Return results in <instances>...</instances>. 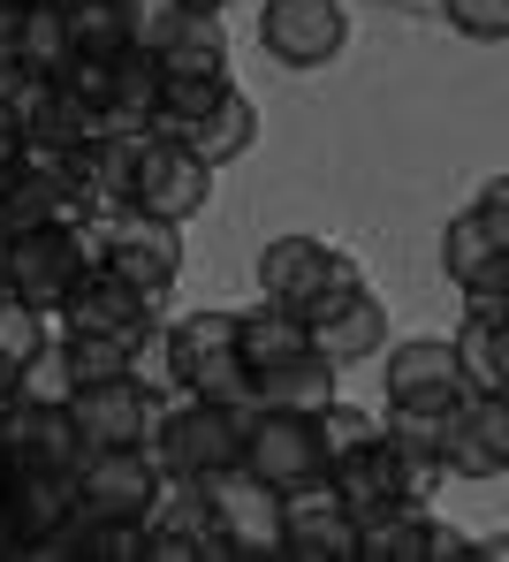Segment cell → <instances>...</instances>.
Instances as JSON below:
<instances>
[{
    "instance_id": "1",
    "label": "cell",
    "mask_w": 509,
    "mask_h": 562,
    "mask_svg": "<svg viewBox=\"0 0 509 562\" xmlns=\"http://www.w3.org/2000/svg\"><path fill=\"white\" fill-rule=\"evenodd\" d=\"M160 366L168 387L199 403H236L251 411V366H236V312H183L160 327Z\"/></svg>"
},
{
    "instance_id": "2",
    "label": "cell",
    "mask_w": 509,
    "mask_h": 562,
    "mask_svg": "<svg viewBox=\"0 0 509 562\" xmlns=\"http://www.w3.org/2000/svg\"><path fill=\"white\" fill-rule=\"evenodd\" d=\"M84 228V251L114 267L122 281H137L145 296H176V274H183V228L160 221V213H137V205H114V213H92L77 221Z\"/></svg>"
},
{
    "instance_id": "3",
    "label": "cell",
    "mask_w": 509,
    "mask_h": 562,
    "mask_svg": "<svg viewBox=\"0 0 509 562\" xmlns=\"http://www.w3.org/2000/svg\"><path fill=\"white\" fill-rule=\"evenodd\" d=\"M244 418H251V411H236V403H199V395H183V403H160V411H152L145 449H152L160 479H205V471H228L244 457Z\"/></svg>"
},
{
    "instance_id": "4",
    "label": "cell",
    "mask_w": 509,
    "mask_h": 562,
    "mask_svg": "<svg viewBox=\"0 0 509 562\" xmlns=\"http://www.w3.org/2000/svg\"><path fill=\"white\" fill-rule=\"evenodd\" d=\"M205 562H282V517H274V486H259L244 464L205 471Z\"/></svg>"
},
{
    "instance_id": "5",
    "label": "cell",
    "mask_w": 509,
    "mask_h": 562,
    "mask_svg": "<svg viewBox=\"0 0 509 562\" xmlns=\"http://www.w3.org/2000/svg\"><path fill=\"white\" fill-rule=\"evenodd\" d=\"M84 267H92V251H84L77 221H46V228H23L0 244V289L15 304H38V312H54Z\"/></svg>"
},
{
    "instance_id": "6",
    "label": "cell",
    "mask_w": 509,
    "mask_h": 562,
    "mask_svg": "<svg viewBox=\"0 0 509 562\" xmlns=\"http://www.w3.org/2000/svg\"><path fill=\"white\" fill-rule=\"evenodd\" d=\"M54 319L61 327H77V335H122L129 350H145L152 335H160V319H168V304L160 296H145L137 281H122L114 267H84V274L69 281V296L54 304Z\"/></svg>"
},
{
    "instance_id": "7",
    "label": "cell",
    "mask_w": 509,
    "mask_h": 562,
    "mask_svg": "<svg viewBox=\"0 0 509 562\" xmlns=\"http://www.w3.org/2000/svg\"><path fill=\"white\" fill-rule=\"evenodd\" d=\"M274 517H282V562H358V525L327 471L290 479L274 494Z\"/></svg>"
},
{
    "instance_id": "8",
    "label": "cell",
    "mask_w": 509,
    "mask_h": 562,
    "mask_svg": "<svg viewBox=\"0 0 509 562\" xmlns=\"http://www.w3.org/2000/svg\"><path fill=\"white\" fill-rule=\"evenodd\" d=\"M205 198H213V168H205L199 153L183 145V137H168V130H145L137 137V176H129V205L137 213H160V221H199Z\"/></svg>"
},
{
    "instance_id": "9",
    "label": "cell",
    "mask_w": 509,
    "mask_h": 562,
    "mask_svg": "<svg viewBox=\"0 0 509 562\" xmlns=\"http://www.w3.org/2000/svg\"><path fill=\"white\" fill-rule=\"evenodd\" d=\"M0 114L23 130L31 153H77L84 137H100V130H106V122L69 92L61 77H23V69L0 77Z\"/></svg>"
},
{
    "instance_id": "10",
    "label": "cell",
    "mask_w": 509,
    "mask_h": 562,
    "mask_svg": "<svg viewBox=\"0 0 509 562\" xmlns=\"http://www.w3.org/2000/svg\"><path fill=\"white\" fill-rule=\"evenodd\" d=\"M0 449H8V464H23V471H77L84 441H77L69 395L15 387V395H8V411H0Z\"/></svg>"
},
{
    "instance_id": "11",
    "label": "cell",
    "mask_w": 509,
    "mask_h": 562,
    "mask_svg": "<svg viewBox=\"0 0 509 562\" xmlns=\"http://www.w3.org/2000/svg\"><path fill=\"white\" fill-rule=\"evenodd\" d=\"M305 335L327 366H358L373 350H388V304L373 296V281H350V289H319L305 304Z\"/></svg>"
},
{
    "instance_id": "12",
    "label": "cell",
    "mask_w": 509,
    "mask_h": 562,
    "mask_svg": "<svg viewBox=\"0 0 509 562\" xmlns=\"http://www.w3.org/2000/svg\"><path fill=\"white\" fill-rule=\"evenodd\" d=\"M152 411H160V395L137 380V366L114 373V380L69 387V418H77V441H84V449H145Z\"/></svg>"
},
{
    "instance_id": "13",
    "label": "cell",
    "mask_w": 509,
    "mask_h": 562,
    "mask_svg": "<svg viewBox=\"0 0 509 562\" xmlns=\"http://www.w3.org/2000/svg\"><path fill=\"white\" fill-rule=\"evenodd\" d=\"M350 281H365V267L350 251L319 244V236H274L259 251V296L267 304H290V312H305L319 289H350Z\"/></svg>"
},
{
    "instance_id": "14",
    "label": "cell",
    "mask_w": 509,
    "mask_h": 562,
    "mask_svg": "<svg viewBox=\"0 0 509 562\" xmlns=\"http://www.w3.org/2000/svg\"><path fill=\"white\" fill-rule=\"evenodd\" d=\"M259 46L282 69H327L350 46V15H342V0H267L259 8Z\"/></svg>"
},
{
    "instance_id": "15",
    "label": "cell",
    "mask_w": 509,
    "mask_h": 562,
    "mask_svg": "<svg viewBox=\"0 0 509 562\" xmlns=\"http://www.w3.org/2000/svg\"><path fill=\"white\" fill-rule=\"evenodd\" d=\"M441 471L449 479H502L509 471V395H464L441 418Z\"/></svg>"
},
{
    "instance_id": "16",
    "label": "cell",
    "mask_w": 509,
    "mask_h": 562,
    "mask_svg": "<svg viewBox=\"0 0 509 562\" xmlns=\"http://www.w3.org/2000/svg\"><path fill=\"white\" fill-rule=\"evenodd\" d=\"M381 380H388V411H456L464 403V373H456V350L441 342V335H410V342H396L388 350V366H381Z\"/></svg>"
},
{
    "instance_id": "17",
    "label": "cell",
    "mask_w": 509,
    "mask_h": 562,
    "mask_svg": "<svg viewBox=\"0 0 509 562\" xmlns=\"http://www.w3.org/2000/svg\"><path fill=\"white\" fill-rule=\"evenodd\" d=\"M69 479H77V502L100 509V517H145L152 494H160L152 449H84Z\"/></svg>"
},
{
    "instance_id": "18",
    "label": "cell",
    "mask_w": 509,
    "mask_h": 562,
    "mask_svg": "<svg viewBox=\"0 0 509 562\" xmlns=\"http://www.w3.org/2000/svg\"><path fill=\"white\" fill-rule=\"evenodd\" d=\"M236 464L251 471L259 486H290V479H305L319 471V434H312V418H290V411H251L244 418V457Z\"/></svg>"
},
{
    "instance_id": "19",
    "label": "cell",
    "mask_w": 509,
    "mask_h": 562,
    "mask_svg": "<svg viewBox=\"0 0 509 562\" xmlns=\"http://www.w3.org/2000/svg\"><path fill=\"white\" fill-rule=\"evenodd\" d=\"M137 525H145V562H205L213 525H205L199 479H160V494H152V509Z\"/></svg>"
},
{
    "instance_id": "20",
    "label": "cell",
    "mask_w": 509,
    "mask_h": 562,
    "mask_svg": "<svg viewBox=\"0 0 509 562\" xmlns=\"http://www.w3.org/2000/svg\"><path fill=\"white\" fill-rule=\"evenodd\" d=\"M31 562H145V525L137 517H100V509H69Z\"/></svg>"
},
{
    "instance_id": "21",
    "label": "cell",
    "mask_w": 509,
    "mask_h": 562,
    "mask_svg": "<svg viewBox=\"0 0 509 562\" xmlns=\"http://www.w3.org/2000/svg\"><path fill=\"white\" fill-rule=\"evenodd\" d=\"M509 251V176L479 190V205H464L449 228H441V274L449 281H472V267L502 259Z\"/></svg>"
},
{
    "instance_id": "22",
    "label": "cell",
    "mask_w": 509,
    "mask_h": 562,
    "mask_svg": "<svg viewBox=\"0 0 509 562\" xmlns=\"http://www.w3.org/2000/svg\"><path fill=\"white\" fill-rule=\"evenodd\" d=\"M441 418L433 411H381V449L396 457V479H404L410 502H433V486L449 479L441 471Z\"/></svg>"
},
{
    "instance_id": "23",
    "label": "cell",
    "mask_w": 509,
    "mask_h": 562,
    "mask_svg": "<svg viewBox=\"0 0 509 562\" xmlns=\"http://www.w3.org/2000/svg\"><path fill=\"white\" fill-rule=\"evenodd\" d=\"M342 366H327L319 350H297V358H282V366H267V373H251V411H290V418H312V411H327L342 387H335Z\"/></svg>"
},
{
    "instance_id": "24",
    "label": "cell",
    "mask_w": 509,
    "mask_h": 562,
    "mask_svg": "<svg viewBox=\"0 0 509 562\" xmlns=\"http://www.w3.org/2000/svg\"><path fill=\"white\" fill-rule=\"evenodd\" d=\"M160 92H168V61L145 54V46H122L106 61V130H152Z\"/></svg>"
},
{
    "instance_id": "25",
    "label": "cell",
    "mask_w": 509,
    "mask_h": 562,
    "mask_svg": "<svg viewBox=\"0 0 509 562\" xmlns=\"http://www.w3.org/2000/svg\"><path fill=\"white\" fill-rule=\"evenodd\" d=\"M449 350H456L464 395H509V319L502 312H464Z\"/></svg>"
},
{
    "instance_id": "26",
    "label": "cell",
    "mask_w": 509,
    "mask_h": 562,
    "mask_svg": "<svg viewBox=\"0 0 509 562\" xmlns=\"http://www.w3.org/2000/svg\"><path fill=\"white\" fill-rule=\"evenodd\" d=\"M297 350H312L305 312H290V304H267V296L236 312V366L267 373V366H282V358H297Z\"/></svg>"
},
{
    "instance_id": "27",
    "label": "cell",
    "mask_w": 509,
    "mask_h": 562,
    "mask_svg": "<svg viewBox=\"0 0 509 562\" xmlns=\"http://www.w3.org/2000/svg\"><path fill=\"white\" fill-rule=\"evenodd\" d=\"M183 145L199 153L205 168H228V160H244V153L259 145V106H251V92H236V85H228V92H220V99H213V106L199 114V122L183 130Z\"/></svg>"
},
{
    "instance_id": "28",
    "label": "cell",
    "mask_w": 509,
    "mask_h": 562,
    "mask_svg": "<svg viewBox=\"0 0 509 562\" xmlns=\"http://www.w3.org/2000/svg\"><path fill=\"white\" fill-rule=\"evenodd\" d=\"M350 525H358V562H418L426 555L433 502H388V509H365Z\"/></svg>"
},
{
    "instance_id": "29",
    "label": "cell",
    "mask_w": 509,
    "mask_h": 562,
    "mask_svg": "<svg viewBox=\"0 0 509 562\" xmlns=\"http://www.w3.org/2000/svg\"><path fill=\"white\" fill-rule=\"evenodd\" d=\"M8 509H15V525L31 532V555H38V540L77 509V479L69 471H23V464H8Z\"/></svg>"
},
{
    "instance_id": "30",
    "label": "cell",
    "mask_w": 509,
    "mask_h": 562,
    "mask_svg": "<svg viewBox=\"0 0 509 562\" xmlns=\"http://www.w3.org/2000/svg\"><path fill=\"white\" fill-rule=\"evenodd\" d=\"M327 479H335V494H342V509H350V517H365V509H388V502H410L404 479H396V457L381 449V434H373L365 449L335 457V464H327Z\"/></svg>"
},
{
    "instance_id": "31",
    "label": "cell",
    "mask_w": 509,
    "mask_h": 562,
    "mask_svg": "<svg viewBox=\"0 0 509 562\" xmlns=\"http://www.w3.org/2000/svg\"><path fill=\"white\" fill-rule=\"evenodd\" d=\"M145 350H129L122 335H77V327H61V342H54V373L61 387H84V380H114L129 373Z\"/></svg>"
},
{
    "instance_id": "32",
    "label": "cell",
    "mask_w": 509,
    "mask_h": 562,
    "mask_svg": "<svg viewBox=\"0 0 509 562\" xmlns=\"http://www.w3.org/2000/svg\"><path fill=\"white\" fill-rule=\"evenodd\" d=\"M61 31H69V54L77 61H114L129 46L122 0H61Z\"/></svg>"
},
{
    "instance_id": "33",
    "label": "cell",
    "mask_w": 509,
    "mask_h": 562,
    "mask_svg": "<svg viewBox=\"0 0 509 562\" xmlns=\"http://www.w3.org/2000/svg\"><path fill=\"white\" fill-rule=\"evenodd\" d=\"M61 61H77V54H69V31H61V0L23 8V46H15V69H23V77H61Z\"/></svg>"
},
{
    "instance_id": "34",
    "label": "cell",
    "mask_w": 509,
    "mask_h": 562,
    "mask_svg": "<svg viewBox=\"0 0 509 562\" xmlns=\"http://www.w3.org/2000/svg\"><path fill=\"white\" fill-rule=\"evenodd\" d=\"M160 61H168L176 77H236V69H228V31H220V15H199V8H191V23L176 31V46H168Z\"/></svg>"
},
{
    "instance_id": "35",
    "label": "cell",
    "mask_w": 509,
    "mask_h": 562,
    "mask_svg": "<svg viewBox=\"0 0 509 562\" xmlns=\"http://www.w3.org/2000/svg\"><path fill=\"white\" fill-rule=\"evenodd\" d=\"M38 358H46V312H38V304L0 296V373H8V380H31Z\"/></svg>"
},
{
    "instance_id": "36",
    "label": "cell",
    "mask_w": 509,
    "mask_h": 562,
    "mask_svg": "<svg viewBox=\"0 0 509 562\" xmlns=\"http://www.w3.org/2000/svg\"><path fill=\"white\" fill-rule=\"evenodd\" d=\"M312 434H319V471H327V464H335V457H350V449H365V441L381 434V418L335 395L327 411H312Z\"/></svg>"
},
{
    "instance_id": "37",
    "label": "cell",
    "mask_w": 509,
    "mask_h": 562,
    "mask_svg": "<svg viewBox=\"0 0 509 562\" xmlns=\"http://www.w3.org/2000/svg\"><path fill=\"white\" fill-rule=\"evenodd\" d=\"M122 23H129V46L168 54V46H176V31L191 23V8H183V0H122Z\"/></svg>"
},
{
    "instance_id": "38",
    "label": "cell",
    "mask_w": 509,
    "mask_h": 562,
    "mask_svg": "<svg viewBox=\"0 0 509 562\" xmlns=\"http://www.w3.org/2000/svg\"><path fill=\"white\" fill-rule=\"evenodd\" d=\"M441 15L464 38H479V46H502L509 38V0H441Z\"/></svg>"
},
{
    "instance_id": "39",
    "label": "cell",
    "mask_w": 509,
    "mask_h": 562,
    "mask_svg": "<svg viewBox=\"0 0 509 562\" xmlns=\"http://www.w3.org/2000/svg\"><path fill=\"white\" fill-rule=\"evenodd\" d=\"M456 289H464V312H502L509 319V251L472 267V281H456Z\"/></svg>"
},
{
    "instance_id": "40",
    "label": "cell",
    "mask_w": 509,
    "mask_h": 562,
    "mask_svg": "<svg viewBox=\"0 0 509 562\" xmlns=\"http://www.w3.org/2000/svg\"><path fill=\"white\" fill-rule=\"evenodd\" d=\"M479 555H502V548H495V540L479 548L464 525H441V517L426 525V562H479Z\"/></svg>"
},
{
    "instance_id": "41",
    "label": "cell",
    "mask_w": 509,
    "mask_h": 562,
    "mask_svg": "<svg viewBox=\"0 0 509 562\" xmlns=\"http://www.w3.org/2000/svg\"><path fill=\"white\" fill-rule=\"evenodd\" d=\"M8 479V471H0ZM0 562H31V532L15 525V509H8V486H0Z\"/></svg>"
},
{
    "instance_id": "42",
    "label": "cell",
    "mask_w": 509,
    "mask_h": 562,
    "mask_svg": "<svg viewBox=\"0 0 509 562\" xmlns=\"http://www.w3.org/2000/svg\"><path fill=\"white\" fill-rule=\"evenodd\" d=\"M23 153H31V145H23V130H15V122L0 114V190L15 183V168H23Z\"/></svg>"
},
{
    "instance_id": "43",
    "label": "cell",
    "mask_w": 509,
    "mask_h": 562,
    "mask_svg": "<svg viewBox=\"0 0 509 562\" xmlns=\"http://www.w3.org/2000/svg\"><path fill=\"white\" fill-rule=\"evenodd\" d=\"M183 8H199V15H220V8H228V0H183Z\"/></svg>"
},
{
    "instance_id": "44",
    "label": "cell",
    "mask_w": 509,
    "mask_h": 562,
    "mask_svg": "<svg viewBox=\"0 0 509 562\" xmlns=\"http://www.w3.org/2000/svg\"><path fill=\"white\" fill-rule=\"evenodd\" d=\"M15 387H23V380H8V373H0V411H8V395H15Z\"/></svg>"
},
{
    "instance_id": "45",
    "label": "cell",
    "mask_w": 509,
    "mask_h": 562,
    "mask_svg": "<svg viewBox=\"0 0 509 562\" xmlns=\"http://www.w3.org/2000/svg\"><path fill=\"white\" fill-rule=\"evenodd\" d=\"M15 8H38V0H15Z\"/></svg>"
},
{
    "instance_id": "46",
    "label": "cell",
    "mask_w": 509,
    "mask_h": 562,
    "mask_svg": "<svg viewBox=\"0 0 509 562\" xmlns=\"http://www.w3.org/2000/svg\"><path fill=\"white\" fill-rule=\"evenodd\" d=\"M0 471H8V449H0Z\"/></svg>"
},
{
    "instance_id": "47",
    "label": "cell",
    "mask_w": 509,
    "mask_h": 562,
    "mask_svg": "<svg viewBox=\"0 0 509 562\" xmlns=\"http://www.w3.org/2000/svg\"><path fill=\"white\" fill-rule=\"evenodd\" d=\"M0 296H8V289H0Z\"/></svg>"
}]
</instances>
